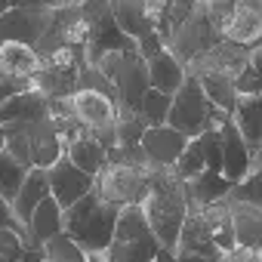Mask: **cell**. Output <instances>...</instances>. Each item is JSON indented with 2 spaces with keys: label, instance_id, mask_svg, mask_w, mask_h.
I'll use <instances>...</instances> for the list:
<instances>
[{
  "label": "cell",
  "instance_id": "obj_28",
  "mask_svg": "<svg viewBox=\"0 0 262 262\" xmlns=\"http://www.w3.org/2000/svg\"><path fill=\"white\" fill-rule=\"evenodd\" d=\"M25 173H28V167H22L10 151H0V198L13 201L22 179H25Z\"/></svg>",
  "mask_w": 262,
  "mask_h": 262
},
{
  "label": "cell",
  "instance_id": "obj_17",
  "mask_svg": "<svg viewBox=\"0 0 262 262\" xmlns=\"http://www.w3.org/2000/svg\"><path fill=\"white\" fill-rule=\"evenodd\" d=\"M40 68V56L31 43H19V40H4L0 43V74L4 77H16V80H34Z\"/></svg>",
  "mask_w": 262,
  "mask_h": 262
},
{
  "label": "cell",
  "instance_id": "obj_15",
  "mask_svg": "<svg viewBox=\"0 0 262 262\" xmlns=\"http://www.w3.org/2000/svg\"><path fill=\"white\" fill-rule=\"evenodd\" d=\"M47 105L50 99L31 83L19 93H13L10 99L0 102V126H13V123H28V120H37L47 114Z\"/></svg>",
  "mask_w": 262,
  "mask_h": 262
},
{
  "label": "cell",
  "instance_id": "obj_26",
  "mask_svg": "<svg viewBox=\"0 0 262 262\" xmlns=\"http://www.w3.org/2000/svg\"><path fill=\"white\" fill-rule=\"evenodd\" d=\"M0 262H43V253L34 250L22 231L0 228Z\"/></svg>",
  "mask_w": 262,
  "mask_h": 262
},
{
  "label": "cell",
  "instance_id": "obj_11",
  "mask_svg": "<svg viewBox=\"0 0 262 262\" xmlns=\"http://www.w3.org/2000/svg\"><path fill=\"white\" fill-rule=\"evenodd\" d=\"M47 185H50V198L65 210L71 207L77 198H83L93 188V176L77 170L65 155H59L50 167H47Z\"/></svg>",
  "mask_w": 262,
  "mask_h": 262
},
{
  "label": "cell",
  "instance_id": "obj_30",
  "mask_svg": "<svg viewBox=\"0 0 262 262\" xmlns=\"http://www.w3.org/2000/svg\"><path fill=\"white\" fill-rule=\"evenodd\" d=\"M170 170H173V176H179L182 182H188L191 176H198L201 170H207V164H204V155H201V145H198V139H188V145L182 148V155L176 158V164H173Z\"/></svg>",
  "mask_w": 262,
  "mask_h": 262
},
{
  "label": "cell",
  "instance_id": "obj_2",
  "mask_svg": "<svg viewBox=\"0 0 262 262\" xmlns=\"http://www.w3.org/2000/svg\"><path fill=\"white\" fill-rule=\"evenodd\" d=\"M117 207L90 188L83 198H77L71 207L62 210V231L83 250V253H105L114 234Z\"/></svg>",
  "mask_w": 262,
  "mask_h": 262
},
{
  "label": "cell",
  "instance_id": "obj_22",
  "mask_svg": "<svg viewBox=\"0 0 262 262\" xmlns=\"http://www.w3.org/2000/svg\"><path fill=\"white\" fill-rule=\"evenodd\" d=\"M77 170H83V173H90L93 179H96V173L108 164V148H102L96 139H93V133L86 129L83 136H77L74 142H68L65 145V151H62Z\"/></svg>",
  "mask_w": 262,
  "mask_h": 262
},
{
  "label": "cell",
  "instance_id": "obj_10",
  "mask_svg": "<svg viewBox=\"0 0 262 262\" xmlns=\"http://www.w3.org/2000/svg\"><path fill=\"white\" fill-rule=\"evenodd\" d=\"M185 145H188V139L179 133V129L167 126V123L145 126L142 129V139H139L145 167H151V170H170L176 164V158L182 155Z\"/></svg>",
  "mask_w": 262,
  "mask_h": 262
},
{
  "label": "cell",
  "instance_id": "obj_13",
  "mask_svg": "<svg viewBox=\"0 0 262 262\" xmlns=\"http://www.w3.org/2000/svg\"><path fill=\"white\" fill-rule=\"evenodd\" d=\"M219 145H222V176L234 185V182H241L244 176H247V170H250V164H253V158H259V155H250V148H247V142H244V136L237 133V126L231 123V117L219 126Z\"/></svg>",
  "mask_w": 262,
  "mask_h": 262
},
{
  "label": "cell",
  "instance_id": "obj_18",
  "mask_svg": "<svg viewBox=\"0 0 262 262\" xmlns=\"http://www.w3.org/2000/svg\"><path fill=\"white\" fill-rule=\"evenodd\" d=\"M145 71H148V86L161 90L167 96H173L179 90V83L185 80V65L164 47L161 53H155L151 59H145Z\"/></svg>",
  "mask_w": 262,
  "mask_h": 262
},
{
  "label": "cell",
  "instance_id": "obj_34",
  "mask_svg": "<svg viewBox=\"0 0 262 262\" xmlns=\"http://www.w3.org/2000/svg\"><path fill=\"white\" fill-rule=\"evenodd\" d=\"M176 262H213L207 256H194V253H176Z\"/></svg>",
  "mask_w": 262,
  "mask_h": 262
},
{
  "label": "cell",
  "instance_id": "obj_24",
  "mask_svg": "<svg viewBox=\"0 0 262 262\" xmlns=\"http://www.w3.org/2000/svg\"><path fill=\"white\" fill-rule=\"evenodd\" d=\"M198 83L204 90V96L231 117V108L237 102V93H234V77L231 74H219V71H210V74H198Z\"/></svg>",
  "mask_w": 262,
  "mask_h": 262
},
{
  "label": "cell",
  "instance_id": "obj_38",
  "mask_svg": "<svg viewBox=\"0 0 262 262\" xmlns=\"http://www.w3.org/2000/svg\"><path fill=\"white\" fill-rule=\"evenodd\" d=\"M65 4H80V0H65Z\"/></svg>",
  "mask_w": 262,
  "mask_h": 262
},
{
  "label": "cell",
  "instance_id": "obj_37",
  "mask_svg": "<svg viewBox=\"0 0 262 262\" xmlns=\"http://www.w3.org/2000/svg\"><path fill=\"white\" fill-rule=\"evenodd\" d=\"M0 151H4V129H0Z\"/></svg>",
  "mask_w": 262,
  "mask_h": 262
},
{
  "label": "cell",
  "instance_id": "obj_3",
  "mask_svg": "<svg viewBox=\"0 0 262 262\" xmlns=\"http://www.w3.org/2000/svg\"><path fill=\"white\" fill-rule=\"evenodd\" d=\"M0 129H4V151H10L22 167L47 170L65 151L56 126L47 114L28 123H13V126H0Z\"/></svg>",
  "mask_w": 262,
  "mask_h": 262
},
{
  "label": "cell",
  "instance_id": "obj_21",
  "mask_svg": "<svg viewBox=\"0 0 262 262\" xmlns=\"http://www.w3.org/2000/svg\"><path fill=\"white\" fill-rule=\"evenodd\" d=\"M185 191H188V207H207V204L225 201V194L231 191V182L222 173L201 170L198 176H191L185 182Z\"/></svg>",
  "mask_w": 262,
  "mask_h": 262
},
{
  "label": "cell",
  "instance_id": "obj_29",
  "mask_svg": "<svg viewBox=\"0 0 262 262\" xmlns=\"http://www.w3.org/2000/svg\"><path fill=\"white\" fill-rule=\"evenodd\" d=\"M167 114H170V96L148 86L145 96H142V102H139V117L148 126H158V123H167Z\"/></svg>",
  "mask_w": 262,
  "mask_h": 262
},
{
  "label": "cell",
  "instance_id": "obj_19",
  "mask_svg": "<svg viewBox=\"0 0 262 262\" xmlns=\"http://www.w3.org/2000/svg\"><path fill=\"white\" fill-rule=\"evenodd\" d=\"M47 194H50V185H47V170H40V167H28V173H25V179H22V185H19L16 198L10 201V207H13L16 219L25 225V222L31 219L34 207H37Z\"/></svg>",
  "mask_w": 262,
  "mask_h": 262
},
{
  "label": "cell",
  "instance_id": "obj_20",
  "mask_svg": "<svg viewBox=\"0 0 262 262\" xmlns=\"http://www.w3.org/2000/svg\"><path fill=\"white\" fill-rule=\"evenodd\" d=\"M59 231H62V207L47 194V198L34 207L31 219L25 222V237H28V244H31L34 250H40V244L50 241V237L59 234Z\"/></svg>",
  "mask_w": 262,
  "mask_h": 262
},
{
  "label": "cell",
  "instance_id": "obj_25",
  "mask_svg": "<svg viewBox=\"0 0 262 262\" xmlns=\"http://www.w3.org/2000/svg\"><path fill=\"white\" fill-rule=\"evenodd\" d=\"M108 7H111V16L117 22V28L129 37H139L145 28H151L145 22V13H142V0H108Z\"/></svg>",
  "mask_w": 262,
  "mask_h": 262
},
{
  "label": "cell",
  "instance_id": "obj_31",
  "mask_svg": "<svg viewBox=\"0 0 262 262\" xmlns=\"http://www.w3.org/2000/svg\"><path fill=\"white\" fill-rule=\"evenodd\" d=\"M198 139V145H201V155H204V164H207V170H213V173H219L222 170V145H219V126H210V129H204L201 136H194Z\"/></svg>",
  "mask_w": 262,
  "mask_h": 262
},
{
  "label": "cell",
  "instance_id": "obj_12",
  "mask_svg": "<svg viewBox=\"0 0 262 262\" xmlns=\"http://www.w3.org/2000/svg\"><path fill=\"white\" fill-rule=\"evenodd\" d=\"M219 37L237 47H259L262 40V4L259 0H237V7L219 25Z\"/></svg>",
  "mask_w": 262,
  "mask_h": 262
},
{
  "label": "cell",
  "instance_id": "obj_1",
  "mask_svg": "<svg viewBox=\"0 0 262 262\" xmlns=\"http://www.w3.org/2000/svg\"><path fill=\"white\" fill-rule=\"evenodd\" d=\"M142 213L164 250H176V237L182 228V219L188 213V191L173 170H151V188L142 198Z\"/></svg>",
  "mask_w": 262,
  "mask_h": 262
},
{
  "label": "cell",
  "instance_id": "obj_5",
  "mask_svg": "<svg viewBox=\"0 0 262 262\" xmlns=\"http://www.w3.org/2000/svg\"><path fill=\"white\" fill-rule=\"evenodd\" d=\"M93 188L99 198H105L114 207L123 204H142V198L151 188V167L145 164H133V161H108L96 179Z\"/></svg>",
  "mask_w": 262,
  "mask_h": 262
},
{
  "label": "cell",
  "instance_id": "obj_7",
  "mask_svg": "<svg viewBox=\"0 0 262 262\" xmlns=\"http://www.w3.org/2000/svg\"><path fill=\"white\" fill-rule=\"evenodd\" d=\"M216 37H219L216 28L207 22L204 10H201V4H198V7L188 13V19L179 22V25L170 31V37H167V50H170L182 65H188V62H191L194 56H201Z\"/></svg>",
  "mask_w": 262,
  "mask_h": 262
},
{
  "label": "cell",
  "instance_id": "obj_32",
  "mask_svg": "<svg viewBox=\"0 0 262 262\" xmlns=\"http://www.w3.org/2000/svg\"><path fill=\"white\" fill-rule=\"evenodd\" d=\"M164 50V40H161V34L155 31V28H145L139 37H136V53L142 56V59H151L155 53H161Z\"/></svg>",
  "mask_w": 262,
  "mask_h": 262
},
{
  "label": "cell",
  "instance_id": "obj_27",
  "mask_svg": "<svg viewBox=\"0 0 262 262\" xmlns=\"http://www.w3.org/2000/svg\"><path fill=\"white\" fill-rule=\"evenodd\" d=\"M40 253H43V262H90V253H83L65 231H59L50 241H43Z\"/></svg>",
  "mask_w": 262,
  "mask_h": 262
},
{
  "label": "cell",
  "instance_id": "obj_8",
  "mask_svg": "<svg viewBox=\"0 0 262 262\" xmlns=\"http://www.w3.org/2000/svg\"><path fill=\"white\" fill-rule=\"evenodd\" d=\"M53 10L50 7H19L13 4L0 16V43L4 40H19V43H37L43 31L50 28Z\"/></svg>",
  "mask_w": 262,
  "mask_h": 262
},
{
  "label": "cell",
  "instance_id": "obj_16",
  "mask_svg": "<svg viewBox=\"0 0 262 262\" xmlns=\"http://www.w3.org/2000/svg\"><path fill=\"white\" fill-rule=\"evenodd\" d=\"M231 123L244 136L250 155L262 151V96H237L231 108Z\"/></svg>",
  "mask_w": 262,
  "mask_h": 262
},
{
  "label": "cell",
  "instance_id": "obj_4",
  "mask_svg": "<svg viewBox=\"0 0 262 262\" xmlns=\"http://www.w3.org/2000/svg\"><path fill=\"white\" fill-rule=\"evenodd\" d=\"M228 120L225 111H219L201 90L198 77L185 74V80L179 83V90L170 96V114H167V126L179 129L185 139L201 136L210 126H222Z\"/></svg>",
  "mask_w": 262,
  "mask_h": 262
},
{
  "label": "cell",
  "instance_id": "obj_23",
  "mask_svg": "<svg viewBox=\"0 0 262 262\" xmlns=\"http://www.w3.org/2000/svg\"><path fill=\"white\" fill-rule=\"evenodd\" d=\"M204 222H207V231L213 237V244L219 247L222 256H228L234 247V231H231V219H228V204L225 201H216V204H207V207H198Z\"/></svg>",
  "mask_w": 262,
  "mask_h": 262
},
{
  "label": "cell",
  "instance_id": "obj_36",
  "mask_svg": "<svg viewBox=\"0 0 262 262\" xmlns=\"http://www.w3.org/2000/svg\"><path fill=\"white\" fill-rule=\"evenodd\" d=\"M90 262H105V259H102V253H90Z\"/></svg>",
  "mask_w": 262,
  "mask_h": 262
},
{
  "label": "cell",
  "instance_id": "obj_14",
  "mask_svg": "<svg viewBox=\"0 0 262 262\" xmlns=\"http://www.w3.org/2000/svg\"><path fill=\"white\" fill-rule=\"evenodd\" d=\"M228 204V219H231V231H234V247L241 250H259L262 244V207L259 204H247V201H231Z\"/></svg>",
  "mask_w": 262,
  "mask_h": 262
},
{
  "label": "cell",
  "instance_id": "obj_6",
  "mask_svg": "<svg viewBox=\"0 0 262 262\" xmlns=\"http://www.w3.org/2000/svg\"><path fill=\"white\" fill-rule=\"evenodd\" d=\"M86 65V56L80 47H59L53 53H47L40 59V68L34 74V86L47 96V99H65L68 93L77 90V77Z\"/></svg>",
  "mask_w": 262,
  "mask_h": 262
},
{
  "label": "cell",
  "instance_id": "obj_9",
  "mask_svg": "<svg viewBox=\"0 0 262 262\" xmlns=\"http://www.w3.org/2000/svg\"><path fill=\"white\" fill-rule=\"evenodd\" d=\"M71 114L86 126V129H102V126H111L120 114L114 96L102 93V90H90V86H77L74 93L65 96Z\"/></svg>",
  "mask_w": 262,
  "mask_h": 262
},
{
  "label": "cell",
  "instance_id": "obj_35",
  "mask_svg": "<svg viewBox=\"0 0 262 262\" xmlns=\"http://www.w3.org/2000/svg\"><path fill=\"white\" fill-rule=\"evenodd\" d=\"M10 7H13V0H0V16H4V13H7Z\"/></svg>",
  "mask_w": 262,
  "mask_h": 262
},
{
  "label": "cell",
  "instance_id": "obj_33",
  "mask_svg": "<svg viewBox=\"0 0 262 262\" xmlns=\"http://www.w3.org/2000/svg\"><path fill=\"white\" fill-rule=\"evenodd\" d=\"M0 228H13V231H22V234H25V225L16 219L10 201H4V198H0Z\"/></svg>",
  "mask_w": 262,
  "mask_h": 262
}]
</instances>
